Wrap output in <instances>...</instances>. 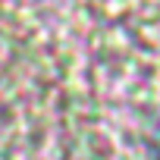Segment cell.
<instances>
[{
    "label": "cell",
    "instance_id": "cell-1",
    "mask_svg": "<svg viewBox=\"0 0 160 160\" xmlns=\"http://www.w3.org/2000/svg\"><path fill=\"white\" fill-rule=\"evenodd\" d=\"M157 138H160V135H157Z\"/></svg>",
    "mask_w": 160,
    "mask_h": 160
}]
</instances>
